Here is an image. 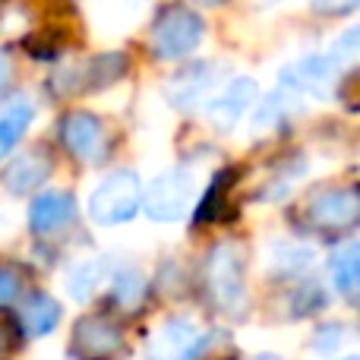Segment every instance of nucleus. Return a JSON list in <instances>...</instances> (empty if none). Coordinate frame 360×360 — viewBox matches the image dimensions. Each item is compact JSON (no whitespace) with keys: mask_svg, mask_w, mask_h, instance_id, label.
<instances>
[{"mask_svg":"<svg viewBox=\"0 0 360 360\" xmlns=\"http://www.w3.org/2000/svg\"><path fill=\"white\" fill-rule=\"evenodd\" d=\"M76 221V199L67 190H44L29 205V231L35 237L63 234Z\"/></svg>","mask_w":360,"mask_h":360,"instance_id":"obj_13","label":"nucleus"},{"mask_svg":"<svg viewBox=\"0 0 360 360\" xmlns=\"http://www.w3.org/2000/svg\"><path fill=\"white\" fill-rule=\"evenodd\" d=\"M10 82H13V60H10V54L0 48V95L10 89Z\"/></svg>","mask_w":360,"mask_h":360,"instance_id":"obj_29","label":"nucleus"},{"mask_svg":"<svg viewBox=\"0 0 360 360\" xmlns=\"http://www.w3.org/2000/svg\"><path fill=\"white\" fill-rule=\"evenodd\" d=\"M196 4H202V6H215V4H221V0H196Z\"/></svg>","mask_w":360,"mask_h":360,"instance_id":"obj_30","label":"nucleus"},{"mask_svg":"<svg viewBox=\"0 0 360 360\" xmlns=\"http://www.w3.org/2000/svg\"><path fill=\"white\" fill-rule=\"evenodd\" d=\"M16 323L25 338H41V335H48V332H54L57 323H60V304L44 291H32V294H25L22 304H19Z\"/></svg>","mask_w":360,"mask_h":360,"instance_id":"obj_14","label":"nucleus"},{"mask_svg":"<svg viewBox=\"0 0 360 360\" xmlns=\"http://www.w3.org/2000/svg\"><path fill=\"white\" fill-rule=\"evenodd\" d=\"M348 360H357V357H348Z\"/></svg>","mask_w":360,"mask_h":360,"instance_id":"obj_31","label":"nucleus"},{"mask_svg":"<svg viewBox=\"0 0 360 360\" xmlns=\"http://www.w3.org/2000/svg\"><path fill=\"white\" fill-rule=\"evenodd\" d=\"M32 120H35V105L25 98L13 101V105H6L0 111V162L16 149V143L25 136Z\"/></svg>","mask_w":360,"mask_h":360,"instance_id":"obj_18","label":"nucleus"},{"mask_svg":"<svg viewBox=\"0 0 360 360\" xmlns=\"http://www.w3.org/2000/svg\"><path fill=\"white\" fill-rule=\"evenodd\" d=\"M304 218L319 234H342L354 228L360 218V196L351 186H335V190H319L304 202Z\"/></svg>","mask_w":360,"mask_h":360,"instance_id":"obj_7","label":"nucleus"},{"mask_svg":"<svg viewBox=\"0 0 360 360\" xmlns=\"http://www.w3.org/2000/svg\"><path fill=\"white\" fill-rule=\"evenodd\" d=\"M224 180H228V174H218L215 180H212V186H209V193H205L202 205L196 209V224H199V221H209V218H215L218 202H221V196H224Z\"/></svg>","mask_w":360,"mask_h":360,"instance_id":"obj_26","label":"nucleus"},{"mask_svg":"<svg viewBox=\"0 0 360 360\" xmlns=\"http://www.w3.org/2000/svg\"><path fill=\"white\" fill-rule=\"evenodd\" d=\"M22 297V278L13 266H0V307H10Z\"/></svg>","mask_w":360,"mask_h":360,"instance_id":"obj_25","label":"nucleus"},{"mask_svg":"<svg viewBox=\"0 0 360 360\" xmlns=\"http://www.w3.org/2000/svg\"><path fill=\"white\" fill-rule=\"evenodd\" d=\"M300 108H304V105H300V95L291 92V89H285V86H278L275 92H269L266 98L256 105L253 127H250V130H253V133L278 130V127H285L294 114H300Z\"/></svg>","mask_w":360,"mask_h":360,"instance_id":"obj_16","label":"nucleus"},{"mask_svg":"<svg viewBox=\"0 0 360 360\" xmlns=\"http://www.w3.org/2000/svg\"><path fill=\"white\" fill-rule=\"evenodd\" d=\"M16 338H19L16 323H10L6 316H0V360L10 357V351H13V345H16Z\"/></svg>","mask_w":360,"mask_h":360,"instance_id":"obj_28","label":"nucleus"},{"mask_svg":"<svg viewBox=\"0 0 360 360\" xmlns=\"http://www.w3.org/2000/svg\"><path fill=\"white\" fill-rule=\"evenodd\" d=\"M329 275H332V285L342 297L354 300L357 297V285H360V253H357V243L348 240L345 247H338L329 259Z\"/></svg>","mask_w":360,"mask_h":360,"instance_id":"obj_17","label":"nucleus"},{"mask_svg":"<svg viewBox=\"0 0 360 360\" xmlns=\"http://www.w3.org/2000/svg\"><path fill=\"white\" fill-rule=\"evenodd\" d=\"M205 297L224 316H243L247 310V259L234 240H221L209 250L202 266Z\"/></svg>","mask_w":360,"mask_h":360,"instance_id":"obj_1","label":"nucleus"},{"mask_svg":"<svg viewBox=\"0 0 360 360\" xmlns=\"http://www.w3.org/2000/svg\"><path fill=\"white\" fill-rule=\"evenodd\" d=\"M60 139L76 162L98 165L108 158V130L95 114L73 111L60 120Z\"/></svg>","mask_w":360,"mask_h":360,"instance_id":"obj_10","label":"nucleus"},{"mask_svg":"<svg viewBox=\"0 0 360 360\" xmlns=\"http://www.w3.org/2000/svg\"><path fill=\"white\" fill-rule=\"evenodd\" d=\"M108 278V259H82L67 272V291L73 300H89Z\"/></svg>","mask_w":360,"mask_h":360,"instance_id":"obj_19","label":"nucleus"},{"mask_svg":"<svg viewBox=\"0 0 360 360\" xmlns=\"http://www.w3.org/2000/svg\"><path fill=\"white\" fill-rule=\"evenodd\" d=\"M202 38H205L202 16L186 10V6H165L149 32L152 54L162 57V60H184L202 44Z\"/></svg>","mask_w":360,"mask_h":360,"instance_id":"obj_2","label":"nucleus"},{"mask_svg":"<svg viewBox=\"0 0 360 360\" xmlns=\"http://www.w3.org/2000/svg\"><path fill=\"white\" fill-rule=\"evenodd\" d=\"M124 329L108 316H82L73 326L76 360H117L124 354Z\"/></svg>","mask_w":360,"mask_h":360,"instance_id":"obj_9","label":"nucleus"},{"mask_svg":"<svg viewBox=\"0 0 360 360\" xmlns=\"http://www.w3.org/2000/svg\"><path fill=\"white\" fill-rule=\"evenodd\" d=\"M259 98V86L250 76H237L224 89H218L209 101H205V120L215 127L218 133H234L240 117L250 111V105Z\"/></svg>","mask_w":360,"mask_h":360,"instance_id":"obj_11","label":"nucleus"},{"mask_svg":"<svg viewBox=\"0 0 360 360\" xmlns=\"http://www.w3.org/2000/svg\"><path fill=\"white\" fill-rule=\"evenodd\" d=\"M345 338H348V326L329 323V326H323V329H316V335H313V351H319V354H335L345 345Z\"/></svg>","mask_w":360,"mask_h":360,"instance_id":"obj_23","label":"nucleus"},{"mask_svg":"<svg viewBox=\"0 0 360 360\" xmlns=\"http://www.w3.org/2000/svg\"><path fill=\"white\" fill-rule=\"evenodd\" d=\"M127 73V57L111 51V54L92 57V60L79 63V67L60 70V76H54V92L60 89V95H73V92H95V89L111 86L114 79Z\"/></svg>","mask_w":360,"mask_h":360,"instance_id":"obj_12","label":"nucleus"},{"mask_svg":"<svg viewBox=\"0 0 360 360\" xmlns=\"http://www.w3.org/2000/svg\"><path fill=\"white\" fill-rule=\"evenodd\" d=\"M224 79V67L218 63H209V60H196V63H186L180 67L168 82H165V98L174 111H199L212 95L218 92Z\"/></svg>","mask_w":360,"mask_h":360,"instance_id":"obj_6","label":"nucleus"},{"mask_svg":"<svg viewBox=\"0 0 360 360\" xmlns=\"http://www.w3.org/2000/svg\"><path fill=\"white\" fill-rule=\"evenodd\" d=\"M196 199V177L190 168H171L143 190V209L152 221H180Z\"/></svg>","mask_w":360,"mask_h":360,"instance_id":"obj_5","label":"nucleus"},{"mask_svg":"<svg viewBox=\"0 0 360 360\" xmlns=\"http://www.w3.org/2000/svg\"><path fill=\"white\" fill-rule=\"evenodd\" d=\"M51 174V155L44 149H32L16 155L4 171V186L13 193V196H22V193H32L35 186H41Z\"/></svg>","mask_w":360,"mask_h":360,"instance_id":"obj_15","label":"nucleus"},{"mask_svg":"<svg viewBox=\"0 0 360 360\" xmlns=\"http://www.w3.org/2000/svg\"><path fill=\"white\" fill-rule=\"evenodd\" d=\"M313 10L323 13V16H345V13H354L360 0H310Z\"/></svg>","mask_w":360,"mask_h":360,"instance_id":"obj_27","label":"nucleus"},{"mask_svg":"<svg viewBox=\"0 0 360 360\" xmlns=\"http://www.w3.org/2000/svg\"><path fill=\"white\" fill-rule=\"evenodd\" d=\"M313 262V250L304 247V243H278L275 247V259L272 266L278 269L285 278H294V275H304L307 266Z\"/></svg>","mask_w":360,"mask_h":360,"instance_id":"obj_21","label":"nucleus"},{"mask_svg":"<svg viewBox=\"0 0 360 360\" xmlns=\"http://www.w3.org/2000/svg\"><path fill=\"white\" fill-rule=\"evenodd\" d=\"M146 291H149V285H146V275L139 269H120L111 281V300L124 310H136L146 300Z\"/></svg>","mask_w":360,"mask_h":360,"instance_id":"obj_20","label":"nucleus"},{"mask_svg":"<svg viewBox=\"0 0 360 360\" xmlns=\"http://www.w3.org/2000/svg\"><path fill=\"white\" fill-rule=\"evenodd\" d=\"M357 51H360V29H348L342 38H335V44L329 48V54L335 57L345 70H351L354 60H357Z\"/></svg>","mask_w":360,"mask_h":360,"instance_id":"obj_24","label":"nucleus"},{"mask_svg":"<svg viewBox=\"0 0 360 360\" xmlns=\"http://www.w3.org/2000/svg\"><path fill=\"white\" fill-rule=\"evenodd\" d=\"M300 174H304V155L288 158V162H281V165H278L275 177L269 180L266 186H262V193H256V199H278V196H285L288 186H291Z\"/></svg>","mask_w":360,"mask_h":360,"instance_id":"obj_22","label":"nucleus"},{"mask_svg":"<svg viewBox=\"0 0 360 360\" xmlns=\"http://www.w3.org/2000/svg\"><path fill=\"white\" fill-rule=\"evenodd\" d=\"M212 348V332L199 329L193 319L171 316L146 342V360H202Z\"/></svg>","mask_w":360,"mask_h":360,"instance_id":"obj_4","label":"nucleus"},{"mask_svg":"<svg viewBox=\"0 0 360 360\" xmlns=\"http://www.w3.org/2000/svg\"><path fill=\"white\" fill-rule=\"evenodd\" d=\"M342 73H345V67L329 54V51H326V54H310V57H300V60L281 67L278 86L291 89V92H297V95L329 98Z\"/></svg>","mask_w":360,"mask_h":360,"instance_id":"obj_8","label":"nucleus"},{"mask_svg":"<svg viewBox=\"0 0 360 360\" xmlns=\"http://www.w3.org/2000/svg\"><path fill=\"white\" fill-rule=\"evenodd\" d=\"M139 205H143V184H139L136 171H111L98 186H95L92 199H89V215L95 224H127L136 218Z\"/></svg>","mask_w":360,"mask_h":360,"instance_id":"obj_3","label":"nucleus"}]
</instances>
